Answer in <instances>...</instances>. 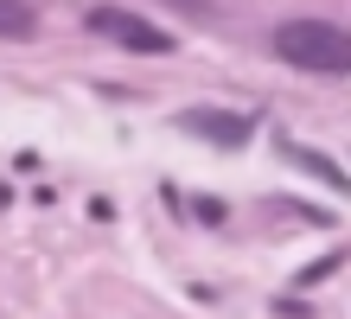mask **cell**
Here are the masks:
<instances>
[{
  "label": "cell",
  "mask_w": 351,
  "mask_h": 319,
  "mask_svg": "<svg viewBox=\"0 0 351 319\" xmlns=\"http://www.w3.org/2000/svg\"><path fill=\"white\" fill-rule=\"evenodd\" d=\"M275 51L300 71H351V32L332 19H287L275 32Z\"/></svg>",
  "instance_id": "cell-1"
},
{
  "label": "cell",
  "mask_w": 351,
  "mask_h": 319,
  "mask_svg": "<svg viewBox=\"0 0 351 319\" xmlns=\"http://www.w3.org/2000/svg\"><path fill=\"white\" fill-rule=\"evenodd\" d=\"M281 160L300 166V173H313L319 185H332V191H351V173H345V166L326 160V154H313V147H300V141H281Z\"/></svg>",
  "instance_id": "cell-4"
},
{
  "label": "cell",
  "mask_w": 351,
  "mask_h": 319,
  "mask_svg": "<svg viewBox=\"0 0 351 319\" xmlns=\"http://www.w3.org/2000/svg\"><path fill=\"white\" fill-rule=\"evenodd\" d=\"M179 128L198 134V141H217V147H243L250 141V115H230V109H185Z\"/></svg>",
  "instance_id": "cell-3"
},
{
  "label": "cell",
  "mask_w": 351,
  "mask_h": 319,
  "mask_svg": "<svg viewBox=\"0 0 351 319\" xmlns=\"http://www.w3.org/2000/svg\"><path fill=\"white\" fill-rule=\"evenodd\" d=\"M38 13L26 7V0H0V38H32Z\"/></svg>",
  "instance_id": "cell-5"
},
{
  "label": "cell",
  "mask_w": 351,
  "mask_h": 319,
  "mask_svg": "<svg viewBox=\"0 0 351 319\" xmlns=\"http://www.w3.org/2000/svg\"><path fill=\"white\" fill-rule=\"evenodd\" d=\"M84 26H90L96 38H115L121 51H147V58H167V51H173V38L160 32L154 19L128 13V7H90V13H84Z\"/></svg>",
  "instance_id": "cell-2"
}]
</instances>
